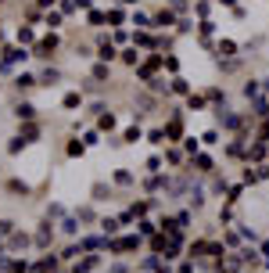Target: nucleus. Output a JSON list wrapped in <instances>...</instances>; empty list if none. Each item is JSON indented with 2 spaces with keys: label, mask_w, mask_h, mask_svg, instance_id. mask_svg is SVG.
Returning a JSON list of instances; mask_svg holds the SVG:
<instances>
[{
  "label": "nucleus",
  "mask_w": 269,
  "mask_h": 273,
  "mask_svg": "<svg viewBox=\"0 0 269 273\" xmlns=\"http://www.w3.org/2000/svg\"><path fill=\"white\" fill-rule=\"evenodd\" d=\"M29 58H33V54L25 51V47H18V43H7V47L0 51V61H4L7 68H15V65H25Z\"/></svg>",
  "instance_id": "nucleus-1"
},
{
  "label": "nucleus",
  "mask_w": 269,
  "mask_h": 273,
  "mask_svg": "<svg viewBox=\"0 0 269 273\" xmlns=\"http://www.w3.org/2000/svg\"><path fill=\"white\" fill-rule=\"evenodd\" d=\"M54 51H58V33L43 36V40L33 47V58H40V61H50V58H54Z\"/></svg>",
  "instance_id": "nucleus-2"
},
{
  "label": "nucleus",
  "mask_w": 269,
  "mask_h": 273,
  "mask_svg": "<svg viewBox=\"0 0 269 273\" xmlns=\"http://www.w3.org/2000/svg\"><path fill=\"white\" fill-rule=\"evenodd\" d=\"M15 43H18V47H36L40 36H36L33 25H18V29H15Z\"/></svg>",
  "instance_id": "nucleus-3"
},
{
  "label": "nucleus",
  "mask_w": 269,
  "mask_h": 273,
  "mask_svg": "<svg viewBox=\"0 0 269 273\" xmlns=\"http://www.w3.org/2000/svg\"><path fill=\"white\" fill-rule=\"evenodd\" d=\"M11 83H15L18 94H29L33 86H40V79H36L33 72H15V79H11Z\"/></svg>",
  "instance_id": "nucleus-4"
},
{
  "label": "nucleus",
  "mask_w": 269,
  "mask_h": 273,
  "mask_svg": "<svg viewBox=\"0 0 269 273\" xmlns=\"http://www.w3.org/2000/svg\"><path fill=\"white\" fill-rule=\"evenodd\" d=\"M97 58H101V65H108V61H115V58H118L115 43H111V40H104V36H97Z\"/></svg>",
  "instance_id": "nucleus-5"
},
{
  "label": "nucleus",
  "mask_w": 269,
  "mask_h": 273,
  "mask_svg": "<svg viewBox=\"0 0 269 273\" xmlns=\"http://www.w3.org/2000/svg\"><path fill=\"white\" fill-rule=\"evenodd\" d=\"M61 22H65V15L58 11V7H54V11H47V15H43V25H47L50 33H58V29H61Z\"/></svg>",
  "instance_id": "nucleus-6"
},
{
  "label": "nucleus",
  "mask_w": 269,
  "mask_h": 273,
  "mask_svg": "<svg viewBox=\"0 0 269 273\" xmlns=\"http://www.w3.org/2000/svg\"><path fill=\"white\" fill-rule=\"evenodd\" d=\"M36 79H40V86H54V83L61 79V68H43Z\"/></svg>",
  "instance_id": "nucleus-7"
},
{
  "label": "nucleus",
  "mask_w": 269,
  "mask_h": 273,
  "mask_svg": "<svg viewBox=\"0 0 269 273\" xmlns=\"http://www.w3.org/2000/svg\"><path fill=\"white\" fill-rule=\"evenodd\" d=\"M136 244H140L136 238H118V241H111L108 248H111V252H129V248H136Z\"/></svg>",
  "instance_id": "nucleus-8"
},
{
  "label": "nucleus",
  "mask_w": 269,
  "mask_h": 273,
  "mask_svg": "<svg viewBox=\"0 0 269 273\" xmlns=\"http://www.w3.org/2000/svg\"><path fill=\"white\" fill-rule=\"evenodd\" d=\"M15 115H18V119H25V122H29V119H36V108H33L29 101H22V104H15Z\"/></svg>",
  "instance_id": "nucleus-9"
},
{
  "label": "nucleus",
  "mask_w": 269,
  "mask_h": 273,
  "mask_svg": "<svg viewBox=\"0 0 269 273\" xmlns=\"http://www.w3.org/2000/svg\"><path fill=\"white\" fill-rule=\"evenodd\" d=\"M61 104H65V108H68V112H72V108H79V104H83V97L76 94V90H68V94L61 97Z\"/></svg>",
  "instance_id": "nucleus-10"
},
{
  "label": "nucleus",
  "mask_w": 269,
  "mask_h": 273,
  "mask_svg": "<svg viewBox=\"0 0 269 273\" xmlns=\"http://www.w3.org/2000/svg\"><path fill=\"white\" fill-rule=\"evenodd\" d=\"M122 61H126V65H140V51H136V47H126V51H122Z\"/></svg>",
  "instance_id": "nucleus-11"
},
{
  "label": "nucleus",
  "mask_w": 269,
  "mask_h": 273,
  "mask_svg": "<svg viewBox=\"0 0 269 273\" xmlns=\"http://www.w3.org/2000/svg\"><path fill=\"white\" fill-rule=\"evenodd\" d=\"M61 230L68 234V238H72V234H79V216H68V220L61 223Z\"/></svg>",
  "instance_id": "nucleus-12"
},
{
  "label": "nucleus",
  "mask_w": 269,
  "mask_h": 273,
  "mask_svg": "<svg viewBox=\"0 0 269 273\" xmlns=\"http://www.w3.org/2000/svg\"><path fill=\"white\" fill-rule=\"evenodd\" d=\"M104 18H108V15L97 11V7H94V11H86V22H90V25H104Z\"/></svg>",
  "instance_id": "nucleus-13"
},
{
  "label": "nucleus",
  "mask_w": 269,
  "mask_h": 273,
  "mask_svg": "<svg viewBox=\"0 0 269 273\" xmlns=\"http://www.w3.org/2000/svg\"><path fill=\"white\" fill-rule=\"evenodd\" d=\"M90 79H94V83H104V79H108V65H94V76H90Z\"/></svg>",
  "instance_id": "nucleus-14"
},
{
  "label": "nucleus",
  "mask_w": 269,
  "mask_h": 273,
  "mask_svg": "<svg viewBox=\"0 0 269 273\" xmlns=\"http://www.w3.org/2000/svg\"><path fill=\"white\" fill-rule=\"evenodd\" d=\"M97 126H101V130H111V126H115V115H111V112H104V115L97 119Z\"/></svg>",
  "instance_id": "nucleus-15"
},
{
  "label": "nucleus",
  "mask_w": 269,
  "mask_h": 273,
  "mask_svg": "<svg viewBox=\"0 0 269 273\" xmlns=\"http://www.w3.org/2000/svg\"><path fill=\"white\" fill-rule=\"evenodd\" d=\"M58 11L61 15H72V11H76V0H58Z\"/></svg>",
  "instance_id": "nucleus-16"
},
{
  "label": "nucleus",
  "mask_w": 269,
  "mask_h": 273,
  "mask_svg": "<svg viewBox=\"0 0 269 273\" xmlns=\"http://www.w3.org/2000/svg\"><path fill=\"white\" fill-rule=\"evenodd\" d=\"M15 234V223L11 220H0V238H11Z\"/></svg>",
  "instance_id": "nucleus-17"
},
{
  "label": "nucleus",
  "mask_w": 269,
  "mask_h": 273,
  "mask_svg": "<svg viewBox=\"0 0 269 273\" xmlns=\"http://www.w3.org/2000/svg\"><path fill=\"white\" fill-rule=\"evenodd\" d=\"M108 18H111V22H115V25H122V22H126V15L118 11V7H108Z\"/></svg>",
  "instance_id": "nucleus-18"
},
{
  "label": "nucleus",
  "mask_w": 269,
  "mask_h": 273,
  "mask_svg": "<svg viewBox=\"0 0 269 273\" xmlns=\"http://www.w3.org/2000/svg\"><path fill=\"white\" fill-rule=\"evenodd\" d=\"M101 230H104V234H115L118 223H115V220H101Z\"/></svg>",
  "instance_id": "nucleus-19"
},
{
  "label": "nucleus",
  "mask_w": 269,
  "mask_h": 273,
  "mask_svg": "<svg viewBox=\"0 0 269 273\" xmlns=\"http://www.w3.org/2000/svg\"><path fill=\"white\" fill-rule=\"evenodd\" d=\"M36 7H40V11H54V7H58V0H36Z\"/></svg>",
  "instance_id": "nucleus-20"
},
{
  "label": "nucleus",
  "mask_w": 269,
  "mask_h": 273,
  "mask_svg": "<svg viewBox=\"0 0 269 273\" xmlns=\"http://www.w3.org/2000/svg\"><path fill=\"white\" fill-rule=\"evenodd\" d=\"M83 144H86V148H94V144H101V136H97V133H94V130H90V133H86V136H83Z\"/></svg>",
  "instance_id": "nucleus-21"
},
{
  "label": "nucleus",
  "mask_w": 269,
  "mask_h": 273,
  "mask_svg": "<svg viewBox=\"0 0 269 273\" xmlns=\"http://www.w3.org/2000/svg\"><path fill=\"white\" fill-rule=\"evenodd\" d=\"M76 11H94V0H76Z\"/></svg>",
  "instance_id": "nucleus-22"
},
{
  "label": "nucleus",
  "mask_w": 269,
  "mask_h": 273,
  "mask_svg": "<svg viewBox=\"0 0 269 273\" xmlns=\"http://www.w3.org/2000/svg\"><path fill=\"white\" fill-rule=\"evenodd\" d=\"M83 148H86V144H79V140H72V144H68V154H83Z\"/></svg>",
  "instance_id": "nucleus-23"
},
{
  "label": "nucleus",
  "mask_w": 269,
  "mask_h": 273,
  "mask_svg": "<svg viewBox=\"0 0 269 273\" xmlns=\"http://www.w3.org/2000/svg\"><path fill=\"white\" fill-rule=\"evenodd\" d=\"M122 4H136V0H122Z\"/></svg>",
  "instance_id": "nucleus-24"
},
{
  "label": "nucleus",
  "mask_w": 269,
  "mask_h": 273,
  "mask_svg": "<svg viewBox=\"0 0 269 273\" xmlns=\"http://www.w3.org/2000/svg\"><path fill=\"white\" fill-rule=\"evenodd\" d=\"M0 4H4V0H0Z\"/></svg>",
  "instance_id": "nucleus-25"
}]
</instances>
